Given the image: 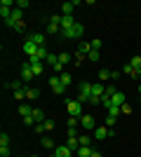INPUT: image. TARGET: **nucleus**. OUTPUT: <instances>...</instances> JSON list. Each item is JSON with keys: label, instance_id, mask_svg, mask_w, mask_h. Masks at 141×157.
<instances>
[{"label": "nucleus", "instance_id": "20e7f679", "mask_svg": "<svg viewBox=\"0 0 141 157\" xmlns=\"http://www.w3.org/2000/svg\"><path fill=\"white\" fill-rule=\"evenodd\" d=\"M89 96H92V85L89 82H80V103L89 101Z\"/></svg>", "mask_w": 141, "mask_h": 157}, {"label": "nucleus", "instance_id": "6ab92c4d", "mask_svg": "<svg viewBox=\"0 0 141 157\" xmlns=\"http://www.w3.org/2000/svg\"><path fill=\"white\" fill-rule=\"evenodd\" d=\"M129 63H132V68L141 75V56H132V59H129Z\"/></svg>", "mask_w": 141, "mask_h": 157}, {"label": "nucleus", "instance_id": "c756f323", "mask_svg": "<svg viewBox=\"0 0 141 157\" xmlns=\"http://www.w3.org/2000/svg\"><path fill=\"white\" fill-rule=\"evenodd\" d=\"M47 24H61V14H52V17L47 19Z\"/></svg>", "mask_w": 141, "mask_h": 157}, {"label": "nucleus", "instance_id": "412c9836", "mask_svg": "<svg viewBox=\"0 0 141 157\" xmlns=\"http://www.w3.org/2000/svg\"><path fill=\"white\" fill-rule=\"evenodd\" d=\"M35 56H38V59H47V56H49V52H47V49H45V47H38V52H35Z\"/></svg>", "mask_w": 141, "mask_h": 157}, {"label": "nucleus", "instance_id": "b1692460", "mask_svg": "<svg viewBox=\"0 0 141 157\" xmlns=\"http://www.w3.org/2000/svg\"><path fill=\"white\" fill-rule=\"evenodd\" d=\"M92 141H94V138L87 136V134H82V136H80V145H92Z\"/></svg>", "mask_w": 141, "mask_h": 157}, {"label": "nucleus", "instance_id": "a19ab883", "mask_svg": "<svg viewBox=\"0 0 141 157\" xmlns=\"http://www.w3.org/2000/svg\"><path fill=\"white\" fill-rule=\"evenodd\" d=\"M78 122H80V117H68V127H78Z\"/></svg>", "mask_w": 141, "mask_h": 157}, {"label": "nucleus", "instance_id": "f257e3e1", "mask_svg": "<svg viewBox=\"0 0 141 157\" xmlns=\"http://www.w3.org/2000/svg\"><path fill=\"white\" fill-rule=\"evenodd\" d=\"M61 33H64V38H68V40H78V38H82V35H85V26H82L80 21H75V26H73V28L61 31Z\"/></svg>", "mask_w": 141, "mask_h": 157}, {"label": "nucleus", "instance_id": "a211bd4d", "mask_svg": "<svg viewBox=\"0 0 141 157\" xmlns=\"http://www.w3.org/2000/svg\"><path fill=\"white\" fill-rule=\"evenodd\" d=\"M38 96H40V92H38L35 87H26V98H28V101H35Z\"/></svg>", "mask_w": 141, "mask_h": 157}, {"label": "nucleus", "instance_id": "ea45409f", "mask_svg": "<svg viewBox=\"0 0 141 157\" xmlns=\"http://www.w3.org/2000/svg\"><path fill=\"white\" fill-rule=\"evenodd\" d=\"M17 7H19V10H26V7H28V0H17Z\"/></svg>", "mask_w": 141, "mask_h": 157}, {"label": "nucleus", "instance_id": "9d476101", "mask_svg": "<svg viewBox=\"0 0 141 157\" xmlns=\"http://www.w3.org/2000/svg\"><path fill=\"white\" fill-rule=\"evenodd\" d=\"M21 78H24V82H28V80H33V78H35L33 68H31L28 63H24V68H21Z\"/></svg>", "mask_w": 141, "mask_h": 157}, {"label": "nucleus", "instance_id": "37998d69", "mask_svg": "<svg viewBox=\"0 0 141 157\" xmlns=\"http://www.w3.org/2000/svg\"><path fill=\"white\" fill-rule=\"evenodd\" d=\"M24 28H26V24H24V21H19V24L14 26V31H19V33H21V31H24Z\"/></svg>", "mask_w": 141, "mask_h": 157}, {"label": "nucleus", "instance_id": "de8ad7c7", "mask_svg": "<svg viewBox=\"0 0 141 157\" xmlns=\"http://www.w3.org/2000/svg\"><path fill=\"white\" fill-rule=\"evenodd\" d=\"M31 157H38V155H31Z\"/></svg>", "mask_w": 141, "mask_h": 157}, {"label": "nucleus", "instance_id": "cd10ccee", "mask_svg": "<svg viewBox=\"0 0 141 157\" xmlns=\"http://www.w3.org/2000/svg\"><path fill=\"white\" fill-rule=\"evenodd\" d=\"M68 61H71V54H66V52H61V54H59V63L64 66V63H68Z\"/></svg>", "mask_w": 141, "mask_h": 157}, {"label": "nucleus", "instance_id": "e433bc0d", "mask_svg": "<svg viewBox=\"0 0 141 157\" xmlns=\"http://www.w3.org/2000/svg\"><path fill=\"white\" fill-rule=\"evenodd\" d=\"M0 157H10V148L7 145H0Z\"/></svg>", "mask_w": 141, "mask_h": 157}, {"label": "nucleus", "instance_id": "7c9ffc66", "mask_svg": "<svg viewBox=\"0 0 141 157\" xmlns=\"http://www.w3.org/2000/svg\"><path fill=\"white\" fill-rule=\"evenodd\" d=\"M115 120H118V117H111V115H106V127H108V129H113Z\"/></svg>", "mask_w": 141, "mask_h": 157}, {"label": "nucleus", "instance_id": "5701e85b", "mask_svg": "<svg viewBox=\"0 0 141 157\" xmlns=\"http://www.w3.org/2000/svg\"><path fill=\"white\" fill-rule=\"evenodd\" d=\"M33 120H35V122H42V120H45V115H42V110H38V108H33Z\"/></svg>", "mask_w": 141, "mask_h": 157}, {"label": "nucleus", "instance_id": "0eeeda50", "mask_svg": "<svg viewBox=\"0 0 141 157\" xmlns=\"http://www.w3.org/2000/svg\"><path fill=\"white\" fill-rule=\"evenodd\" d=\"M80 124H82V129H96V122H94V117L92 115H82L80 117Z\"/></svg>", "mask_w": 141, "mask_h": 157}, {"label": "nucleus", "instance_id": "aec40b11", "mask_svg": "<svg viewBox=\"0 0 141 157\" xmlns=\"http://www.w3.org/2000/svg\"><path fill=\"white\" fill-rule=\"evenodd\" d=\"M66 145L71 148V150H78V148H80V138H78V136H75V138H68Z\"/></svg>", "mask_w": 141, "mask_h": 157}, {"label": "nucleus", "instance_id": "7ed1b4c3", "mask_svg": "<svg viewBox=\"0 0 141 157\" xmlns=\"http://www.w3.org/2000/svg\"><path fill=\"white\" fill-rule=\"evenodd\" d=\"M68 115L71 117H82V103L80 101H68Z\"/></svg>", "mask_w": 141, "mask_h": 157}, {"label": "nucleus", "instance_id": "2eb2a0df", "mask_svg": "<svg viewBox=\"0 0 141 157\" xmlns=\"http://www.w3.org/2000/svg\"><path fill=\"white\" fill-rule=\"evenodd\" d=\"M75 2H64V5H61V12L66 14V17H73V10H75Z\"/></svg>", "mask_w": 141, "mask_h": 157}, {"label": "nucleus", "instance_id": "f03ea898", "mask_svg": "<svg viewBox=\"0 0 141 157\" xmlns=\"http://www.w3.org/2000/svg\"><path fill=\"white\" fill-rule=\"evenodd\" d=\"M49 87H52V92L57 94V96H61V94L66 92V85H61L59 75H52V78H49Z\"/></svg>", "mask_w": 141, "mask_h": 157}, {"label": "nucleus", "instance_id": "f3484780", "mask_svg": "<svg viewBox=\"0 0 141 157\" xmlns=\"http://www.w3.org/2000/svg\"><path fill=\"white\" fill-rule=\"evenodd\" d=\"M31 40H33L38 47H45V35H42V33H31Z\"/></svg>", "mask_w": 141, "mask_h": 157}, {"label": "nucleus", "instance_id": "2f4dec72", "mask_svg": "<svg viewBox=\"0 0 141 157\" xmlns=\"http://www.w3.org/2000/svg\"><path fill=\"white\" fill-rule=\"evenodd\" d=\"M89 45H92V49H94V52H99V49H101V40H92Z\"/></svg>", "mask_w": 141, "mask_h": 157}, {"label": "nucleus", "instance_id": "4be33fe9", "mask_svg": "<svg viewBox=\"0 0 141 157\" xmlns=\"http://www.w3.org/2000/svg\"><path fill=\"white\" fill-rule=\"evenodd\" d=\"M108 115H111V117H118V115H120V105H111V108H108Z\"/></svg>", "mask_w": 141, "mask_h": 157}, {"label": "nucleus", "instance_id": "4468645a", "mask_svg": "<svg viewBox=\"0 0 141 157\" xmlns=\"http://www.w3.org/2000/svg\"><path fill=\"white\" fill-rule=\"evenodd\" d=\"M122 73H125V75H129V78H134V80H136V78H141L139 73L132 68V63H125V66H122Z\"/></svg>", "mask_w": 141, "mask_h": 157}, {"label": "nucleus", "instance_id": "a878e982", "mask_svg": "<svg viewBox=\"0 0 141 157\" xmlns=\"http://www.w3.org/2000/svg\"><path fill=\"white\" fill-rule=\"evenodd\" d=\"M99 80H101V82H106V80H111V71H106V68H104V71L99 73Z\"/></svg>", "mask_w": 141, "mask_h": 157}, {"label": "nucleus", "instance_id": "72a5a7b5", "mask_svg": "<svg viewBox=\"0 0 141 157\" xmlns=\"http://www.w3.org/2000/svg\"><path fill=\"white\" fill-rule=\"evenodd\" d=\"M7 143H10V136L2 131V134H0V145H7Z\"/></svg>", "mask_w": 141, "mask_h": 157}, {"label": "nucleus", "instance_id": "9b49d317", "mask_svg": "<svg viewBox=\"0 0 141 157\" xmlns=\"http://www.w3.org/2000/svg\"><path fill=\"white\" fill-rule=\"evenodd\" d=\"M19 115H21L24 120H26V117H33V108H31L28 103H21V105H19Z\"/></svg>", "mask_w": 141, "mask_h": 157}, {"label": "nucleus", "instance_id": "49530a36", "mask_svg": "<svg viewBox=\"0 0 141 157\" xmlns=\"http://www.w3.org/2000/svg\"><path fill=\"white\" fill-rule=\"evenodd\" d=\"M139 96H141V85H139Z\"/></svg>", "mask_w": 141, "mask_h": 157}, {"label": "nucleus", "instance_id": "1a4fd4ad", "mask_svg": "<svg viewBox=\"0 0 141 157\" xmlns=\"http://www.w3.org/2000/svg\"><path fill=\"white\" fill-rule=\"evenodd\" d=\"M75 26V19L73 17H66V14H61V31H68V28Z\"/></svg>", "mask_w": 141, "mask_h": 157}, {"label": "nucleus", "instance_id": "c9c22d12", "mask_svg": "<svg viewBox=\"0 0 141 157\" xmlns=\"http://www.w3.org/2000/svg\"><path fill=\"white\" fill-rule=\"evenodd\" d=\"M59 31V24H47V33H57Z\"/></svg>", "mask_w": 141, "mask_h": 157}, {"label": "nucleus", "instance_id": "6e6552de", "mask_svg": "<svg viewBox=\"0 0 141 157\" xmlns=\"http://www.w3.org/2000/svg\"><path fill=\"white\" fill-rule=\"evenodd\" d=\"M24 52H26V54H28V59H31V56H35V52H38V45H35L33 40L28 38L26 42H24Z\"/></svg>", "mask_w": 141, "mask_h": 157}, {"label": "nucleus", "instance_id": "dca6fc26", "mask_svg": "<svg viewBox=\"0 0 141 157\" xmlns=\"http://www.w3.org/2000/svg\"><path fill=\"white\" fill-rule=\"evenodd\" d=\"M104 94H106V87H104V85H101V82H99V85H92V96H104Z\"/></svg>", "mask_w": 141, "mask_h": 157}, {"label": "nucleus", "instance_id": "c85d7f7f", "mask_svg": "<svg viewBox=\"0 0 141 157\" xmlns=\"http://www.w3.org/2000/svg\"><path fill=\"white\" fill-rule=\"evenodd\" d=\"M61 85H71V73H61Z\"/></svg>", "mask_w": 141, "mask_h": 157}, {"label": "nucleus", "instance_id": "f8f14e48", "mask_svg": "<svg viewBox=\"0 0 141 157\" xmlns=\"http://www.w3.org/2000/svg\"><path fill=\"white\" fill-rule=\"evenodd\" d=\"M111 103H113V105H122V103H127V101H125V94H122V92H115L113 96H111Z\"/></svg>", "mask_w": 141, "mask_h": 157}, {"label": "nucleus", "instance_id": "423d86ee", "mask_svg": "<svg viewBox=\"0 0 141 157\" xmlns=\"http://www.w3.org/2000/svg\"><path fill=\"white\" fill-rule=\"evenodd\" d=\"M54 155L57 157H73V150L64 143V145H57V148H54Z\"/></svg>", "mask_w": 141, "mask_h": 157}, {"label": "nucleus", "instance_id": "79ce46f5", "mask_svg": "<svg viewBox=\"0 0 141 157\" xmlns=\"http://www.w3.org/2000/svg\"><path fill=\"white\" fill-rule=\"evenodd\" d=\"M115 92H118V89H115V87H113V85H108V87H106V94H108V96H113V94H115Z\"/></svg>", "mask_w": 141, "mask_h": 157}, {"label": "nucleus", "instance_id": "c03bdc74", "mask_svg": "<svg viewBox=\"0 0 141 157\" xmlns=\"http://www.w3.org/2000/svg\"><path fill=\"white\" fill-rule=\"evenodd\" d=\"M35 131H38V134H42V131H45V124H42V122H38V124H35Z\"/></svg>", "mask_w": 141, "mask_h": 157}, {"label": "nucleus", "instance_id": "09e8293b", "mask_svg": "<svg viewBox=\"0 0 141 157\" xmlns=\"http://www.w3.org/2000/svg\"><path fill=\"white\" fill-rule=\"evenodd\" d=\"M49 157H57V155H49Z\"/></svg>", "mask_w": 141, "mask_h": 157}, {"label": "nucleus", "instance_id": "473e14b6", "mask_svg": "<svg viewBox=\"0 0 141 157\" xmlns=\"http://www.w3.org/2000/svg\"><path fill=\"white\" fill-rule=\"evenodd\" d=\"M78 136V127H68V138H75Z\"/></svg>", "mask_w": 141, "mask_h": 157}, {"label": "nucleus", "instance_id": "ddd939ff", "mask_svg": "<svg viewBox=\"0 0 141 157\" xmlns=\"http://www.w3.org/2000/svg\"><path fill=\"white\" fill-rule=\"evenodd\" d=\"M92 152H94L92 145H80L78 148V157H92Z\"/></svg>", "mask_w": 141, "mask_h": 157}, {"label": "nucleus", "instance_id": "f704fd0d", "mask_svg": "<svg viewBox=\"0 0 141 157\" xmlns=\"http://www.w3.org/2000/svg\"><path fill=\"white\" fill-rule=\"evenodd\" d=\"M42 145H45V148H57L52 138H42Z\"/></svg>", "mask_w": 141, "mask_h": 157}, {"label": "nucleus", "instance_id": "a18cd8bd", "mask_svg": "<svg viewBox=\"0 0 141 157\" xmlns=\"http://www.w3.org/2000/svg\"><path fill=\"white\" fill-rule=\"evenodd\" d=\"M92 157H101V152H96V150H94V152H92Z\"/></svg>", "mask_w": 141, "mask_h": 157}, {"label": "nucleus", "instance_id": "393cba45", "mask_svg": "<svg viewBox=\"0 0 141 157\" xmlns=\"http://www.w3.org/2000/svg\"><path fill=\"white\" fill-rule=\"evenodd\" d=\"M14 98H17V101H24V98H26V89H17V92H14Z\"/></svg>", "mask_w": 141, "mask_h": 157}, {"label": "nucleus", "instance_id": "4c0bfd02", "mask_svg": "<svg viewBox=\"0 0 141 157\" xmlns=\"http://www.w3.org/2000/svg\"><path fill=\"white\" fill-rule=\"evenodd\" d=\"M42 124H45V131H52L54 129V122H52V120H45Z\"/></svg>", "mask_w": 141, "mask_h": 157}, {"label": "nucleus", "instance_id": "58836bf2", "mask_svg": "<svg viewBox=\"0 0 141 157\" xmlns=\"http://www.w3.org/2000/svg\"><path fill=\"white\" fill-rule=\"evenodd\" d=\"M87 59L89 61H99V52H94V49H92V52L87 54Z\"/></svg>", "mask_w": 141, "mask_h": 157}, {"label": "nucleus", "instance_id": "39448f33", "mask_svg": "<svg viewBox=\"0 0 141 157\" xmlns=\"http://www.w3.org/2000/svg\"><path fill=\"white\" fill-rule=\"evenodd\" d=\"M94 138H96V141H104V138H111V129H108V127H104V124H99L96 129H94Z\"/></svg>", "mask_w": 141, "mask_h": 157}, {"label": "nucleus", "instance_id": "bb28decb", "mask_svg": "<svg viewBox=\"0 0 141 157\" xmlns=\"http://www.w3.org/2000/svg\"><path fill=\"white\" fill-rule=\"evenodd\" d=\"M120 113H122V115H132V105H129V103H122L120 105Z\"/></svg>", "mask_w": 141, "mask_h": 157}]
</instances>
